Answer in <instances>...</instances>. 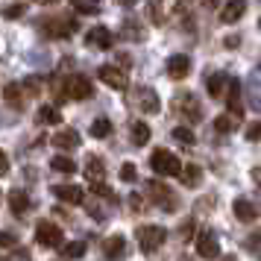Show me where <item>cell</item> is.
Wrapping results in <instances>:
<instances>
[{"mask_svg":"<svg viewBox=\"0 0 261 261\" xmlns=\"http://www.w3.org/2000/svg\"><path fill=\"white\" fill-rule=\"evenodd\" d=\"M36 3H41V6H53V3H59V0H36Z\"/></svg>","mask_w":261,"mask_h":261,"instance_id":"cell-43","label":"cell"},{"mask_svg":"<svg viewBox=\"0 0 261 261\" xmlns=\"http://www.w3.org/2000/svg\"><path fill=\"white\" fill-rule=\"evenodd\" d=\"M176 109H179V115L188 120V123H197V120L202 118V106L197 103V97L191 94V91H185V94L176 97Z\"/></svg>","mask_w":261,"mask_h":261,"instance_id":"cell-9","label":"cell"},{"mask_svg":"<svg viewBox=\"0 0 261 261\" xmlns=\"http://www.w3.org/2000/svg\"><path fill=\"white\" fill-rule=\"evenodd\" d=\"M36 244L41 247H50V249H59L65 244V235H62V229L56 223H50V220H41L36 226Z\"/></svg>","mask_w":261,"mask_h":261,"instance_id":"cell-6","label":"cell"},{"mask_svg":"<svg viewBox=\"0 0 261 261\" xmlns=\"http://www.w3.org/2000/svg\"><path fill=\"white\" fill-rule=\"evenodd\" d=\"M162 179H165V176H162ZM162 179H150V182H147V194H150V202H153L155 208H162V212H176V208H179L176 191L170 188V185H165Z\"/></svg>","mask_w":261,"mask_h":261,"instance_id":"cell-2","label":"cell"},{"mask_svg":"<svg viewBox=\"0 0 261 261\" xmlns=\"http://www.w3.org/2000/svg\"><path fill=\"white\" fill-rule=\"evenodd\" d=\"M53 197H59L68 205H83L85 202V191L80 185H53Z\"/></svg>","mask_w":261,"mask_h":261,"instance_id":"cell-12","label":"cell"},{"mask_svg":"<svg viewBox=\"0 0 261 261\" xmlns=\"http://www.w3.org/2000/svg\"><path fill=\"white\" fill-rule=\"evenodd\" d=\"M179 179H182V185H185V188H200V182H202L200 165H185V167H182V173H179Z\"/></svg>","mask_w":261,"mask_h":261,"instance_id":"cell-20","label":"cell"},{"mask_svg":"<svg viewBox=\"0 0 261 261\" xmlns=\"http://www.w3.org/2000/svg\"><path fill=\"white\" fill-rule=\"evenodd\" d=\"M85 44H88V47H103V50H109V47H112V33H109L106 27H94V30H88Z\"/></svg>","mask_w":261,"mask_h":261,"instance_id":"cell-16","label":"cell"},{"mask_svg":"<svg viewBox=\"0 0 261 261\" xmlns=\"http://www.w3.org/2000/svg\"><path fill=\"white\" fill-rule=\"evenodd\" d=\"M135 106L141 109L144 115H155V112H159V94H155L153 88H138V91H135Z\"/></svg>","mask_w":261,"mask_h":261,"instance_id":"cell-14","label":"cell"},{"mask_svg":"<svg viewBox=\"0 0 261 261\" xmlns=\"http://www.w3.org/2000/svg\"><path fill=\"white\" fill-rule=\"evenodd\" d=\"M53 147H59V150H76L80 147V132L73 129H62L53 135Z\"/></svg>","mask_w":261,"mask_h":261,"instance_id":"cell-19","label":"cell"},{"mask_svg":"<svg viewBox=\"0 0 261 261\" xmlns=\"http://www.w3.org/2000/svg\"><path fill=\"white\" fill-rule=\"evenodd\" d=\"M258 27H261V21H258Z\"/></svg>","mask_w":261,"mask_h":261,"instance_id":"cell-44","label":"cell"},{"mask_svg":"<svg viewBox=\"0 0 261 261\" xmlns=\"http://www.w3.org/2000/svg\"><path fill=\"white\" fill-rule=\"evenodd\" d=\"M249 100L255 109H261V85H249Z\"/></svg>","mask_w":261,"mask_h":261,"instance_id":"cell-35","label":"cell"},{"mask_svg":"<svg viewBox=\"0 0 261 261\" xmlns=\"http://www.w3.org/2000/svg\"><path fill=\"white\" fill-rule=\"evenodd\" d=\"M132 141L138 144V147H144V144L150 141V126H147L144 120H138V123H132Z\"/></svg>","mask_w":261,"mask_h":261,"instance_id":"cell-28","label":"cell"},{"mask_svg":"<svg viewBox=\"0 0 261 261\" xmlns=\"http://www.w3.org/2000/svg\"><path fill=\"white\" fill-rule=\"evenodd\" d=\"M59 255H62V258H83V255H85V244H83V241L62 244V247H59Z\"/></svg>","mask_w":261,"mask_h":261,"instance_id":"cell-25","label":"cell"},{"mask_svg":"<svg viewBox=\"0 0 261 261\" xmlns=\"http://www.w3.org/2000/svg\"><path fill=\"white\" fill-rule=\"evenodd\" d=\"M0 170H3V176H6V173H9V159H6V155H3V159H0Z\"/></svg>","mask_w":261,"mask_h":261,"instance_id":"cell-40","label":"cell"},{"mask_svg":"<svg viewBox=\"0 0 261 261\" xmlns=\"http://www.w3.org/2000/svg\"><path fill=\"white\" fill-rule=\"evenodd\" d=\"M167 76H170V80H185V76H188L191 73V56H185V53H173V56H170V59H167Z\"/></svg>","mask_w":261,"mask_h":261,"instance_id":"cell-11","label":"cell"},{"mask_svg":"<svg viewBox=\"0 0 261 261\" xmlns=\"http://www.w3.org/2000/svg\"><path fill=\"white\" fill-rule=\"evenodd\" d=\"M247 138H249V141H258V138H261V123L249 126V129H247Z\"/></svg>","mask_w":261,"mask_h":261,"instance_id":"cell-38","label":"cell"},{"mask_svg":"<svg viewBox=\"0 0 261 261\" xmlns=\"http://www.w3.org/2000/svg\"><path fill=\"white\" fill-rule=\"evenodd\" d=\"M229 83H232V76L223 71H217V73H205V88H208V97H214V100H220L223 97V91H229Z\"/></svg>","mask_w":261,"mask_h":261,"instance_id":"cell-13","label":"cell"},{"mask_svg":"<svg viewBox=\"0 0 261 261\" xmlns=\"http://www.w3.org/2000/svg\"><path fill=\"white\" fill-rule=\"evenodd\" d=\"M247 249H249V252H261V235L258 238H255V235L247 238Z\"/></svg>","mask_w":261,"mask_h":261,"instance_id":"cell-36","label":"cell"},{"mask_svg":"<svg viewBox=\"0 0 261 261\" xmlns=\"http://www.w3.org/2000/svg\"><path fill=\"white\" fill-rule=\"evenodd\" d=\"M59 94L68 97V100H88V97H94V85L88 76L73 73V76H65L59 83Z\"/></svg>","mask_w":261,"mask_h":261,"instance_id":"cell-3","label":"cell"},{"mask_svg":"<svg viewBox=\"0 0 261 261\" xmlns=\"http://www.w3.org/2000/svg\"><path fill=\"white\" fill-rule=\"evenodd\" d=\"M0 241H3V244H0L3 249H9V247H12V235H9V232H3V238H0Z\"/></svg>","mask_w":261,"mask_h":261,"instance_id":"cell-39","label":"cell"},{"mask_svg":"<svg viewBox=\"0 0 261 261\" xmlns=\"http://www.w3.org/2000/svg\"><path fill=\"white\" fill-rule=\"evenodd\" d=\"M135 238H138V247H141V252H147V255H153V252H159V249L165 247L167 241V232L162 229V226H138L135 229Z\"/></svg>","mask_w":261,"mask_h":261,"instance_id":"cell-4","label":"cell"},{"mask_svg":"<svg viewBox=\"0 0 261 261\" xmlns=\"http://www.w3.org/2000/svg\"><path fill=\"white\" fill-rule=\"evenodd\" d=\"M120 179H123V182H135V179H138V170H135L132 162H123V165H120Z\"/></svg>","mask_w":261,"mask_h":261,"instance_id":"cell-32","label":"cell"},{"mask_svg":"<svg viewBox=\"0 0 261 261\" xmlns=\"http://www.w3.org/2000/svg\"><path fill=\"white\" fill-rule=\"evenodd\" d=\"M88 185H91V194H97L100 200H115V194H112L106 182H88Z\"/></svg>","mask_w":261,"mask_h":261,"instance_id":"cell-31","label":"cell"},{"mask_svg":"<svg viewBox=\"0 0 261 261\" xmlns=\"http://www.w3.org/2000/svg\"><path fill=\"white\" fill-rule=\"evenodd\" d=\"M12 258H30V252L27 249H18V252H12Z\"/></svg>","mask_w":261,"mask_h":261,"instance_id":"cell-41","label":"cell"},{"mask_svg":"<svg viewBox=\"0 0 261 261\" xmlns=\"http://www.w3.org/2000/svg\"><path fill=\"white\" fill-rule=\"evenodd\" d=\"M24 3H9V6H6V18H21V15H24Z\"/></svg>","mask_w":261,"mask_h":261,"instance_id":"cell-34","label":"cell"},{"mask_svg":"<svg viewBox=\"0 0 261 261\" xmlns=\"http://www.w3.org/2000/svg\"><path fill=\"white\" fill-rule=\"evenodd\" d=\"M85 179L88 182H103L106 179V165H103L100 155H88V162H85Z\"/></svg>","mask_w":261,"mask_h":261,"instance_id":"cell-18","label":"cell"},{"mask_svg":"<svg viewBox=\"0 0 261 261\" xmlns=\"http://www.w3.org/2000/svg\"><path fill=\"white\" fill-rule=\"evenodd\" d=\"M238 118H241L238 112H235V115H232V112H229V115H220V118L214 120V129L223 132V135H226V132H235L238 129Z\"/></svg>","mask_w":261,"mask_h":261,"instance_id":"cell-23","label":"cell"},{"mask_svg":"<svg viewBox=\"0 0 261 261\" xmlns=\"http://www.w3.org/2000/svg\"><path fill=\"white\" fill-rule=\"evenodd\" d=\"M71 6H73L80 15H97L103 3H100V0H71Z\"/></svg>","mask_w":261,"mask_h":261,"instance_id":"cell-27","label":"cell"},{"mask_svg":"<svg viewBox=\"0 0 261 261\" xmlns=\"http://www.w3.org/2000/svg\"><path fill=\"white\" fill-rule=\"evenodd\" d=\"M97 76H100L109 88H115V91H126V85H129L126 73L120 71V68H115V65H103V68L97 71Z\"/></svg>","mask_w":261,"mask_h":261,"instance_id":"cell-10","label":"cell"},{"mask_svg":"<svg viewBox=\"0 0 261 261\" xmlns=\"http://www.w3.org/2000/svg\"><path fill=\"white\" fill-rule=\"evenodd\" d=\"M9 208H12V214H21L30 212V197H27L24 191H9Z\"/></svg>","mask_w":261,"mask_h":261,"instance_id":"cell-21","label":"cell"},{"mask_svg":"<svg viewBox=\"0 0 261 261\" xmlns=\"http://www.w3.org/2000/svg\"><path fill=\"white\" fill-rule=\"evenodd\" d=\"M109 132H112V120L109 118H97L91 123V135L94 138H109Z\"/></svg>","mask_w":261,"mask_h":261,"instance_id":"cell-29","label":"cell"},{"mask_svg":"<svg viewBox=\"0 0 261 261\" xmlns=\"http://www.w3.org/2000/svg\"><path fill=\"white\" fill-rule=\"evenodd\" d=\"M173 141H179V144H194L197 141V135H194V132L188 129V126H176V129H173Z\"/></svg>","mask_w":261,"mask_h":261,"instance_id":"cell-30","label":"cell"},{"mask_svg":"<svg viewBox=\"0 0 261 261\" xmlns=\"http://www.w3.org/2000/svg\"><path fill=\"white\" fill-rule=\"evenodd\" d=\"M50 167H53V170H59V173H65V176L76 173V162H73L71 155H56V159L50 162Z\"/></svg>","mask_w":261,"mask_h":261,"instance_id":"cell-24","label":"cell"},{"mask_svg":"<svg viewBox=\"0 0 261 261\" xmlns=\"http://www.w3.org/2000/svg\"><path fill=\"white\" fill-rule=\"evenodd\" d=\"M38 123H53V126H59L62 123V112L56 106H41L38 109Z\"/></svg>","mask_w":261,"mask_h":261,"instance_id":"cell-26","label":"cell"},{"mask_svg":"<svg viewBox=\"0 0 261 261\" xmlns=\"http://www.w3.org/2000/svg\"><path fill=\"white\" fill-rule=\"evenodd\" d=\"M150 18H153V24H162V12H159V0L150 3Z\"/></svg>","mask_w":261,"mask_h":261,"instance_id":"cell-37","label":"cell"},{"mask_svg":"<svg viewBox=\"0 0 261 261\" xmlns=\"http://www.w3.org/2000/svg\"><path fill=\"white\" fill-rule=\"evenodd\" d=\"M38 30L47 38H71V33L76 30V21H71V18H47V21L38 24Z\"/></svg>","mask_w":261,"mask_h":261,"instance_id":"cell-7","label":"cell"},{"mask_svg":"<svg viewBox=\"0 0 261 261\" xmlns=\"http://www.w3.org/2000/svg\"><path fill=\"white\" fill-rule=\"evenodd\" d=\"M232 208H235V217H238V220H244V223H249V220H255V217H258L255 202H249L247 197H238V200L232 202Z\"/></svg>","mask_w":261,"mask_h":261,"instance_id":"cell-17","label":"cell"},{"mask_svg":"<svg viewBox=\"0 0 261 261\" xmlns=\"http://www.w3.org/2000/svg\"><path fill=\"white\" fill-rule=\"evenodd\" d=\"M247 12V0H226V6L220 9V21L223 24H238Z\"/></svg>","mask_w":261,"mask_h":261,"instance_id":"cell-15","label":"cell"},{"mask_svg":"<svg viewBox=\"0 0 261 261\" xmlns=\"http://www.w3.org/2000/svg\"><path fill=\"white\" fill-rule=\"evenodd\" d=\"M194 244H197V252L202 258H217L220 255V244H217V232L214 229H200Z\"/></svg>","mask_w":261,"mask_h":261,"instance_id":"cell-8","label":"cell"},{"mask_svg":"<svg viewBox=\"0 0 261 261\" xmlns=\"http://www.w3.org/2000/svg\"><path fill=\"white\" fill-rule=\"evenodd\" d=\"M38 91H41V80H38V76H30V80H24V83H9L6 88H3V97H6L9 106L24 109L27 100L36 97Z\"/></svg>","mask_w":261,"mask_h":261,"instance_id":"cell-1","label":"cell"},{"mask_svg":"<svg viewBox=\"0 0 261 261\" xmlns=\"http://www.w3.org/2000/svg\"><path fill=\"white\" fill-rule=\"evenodd\" d=\"M150 167H153V173H159V176H179L185 165H182L170 150H155V153L150 155Z\"/></svg>","mask_w":261,"mask_h":261,"instance_id":"cell-5","label":"cell"},{"mask_svg":"<svg viewBox=\"0 0 261 261\" xmlns=\"http://www.w3.org/2000/svg\"><path fill=\"white\" fill-rule=\"evenodd\" d=\"M123 249H126V238L123 235H112V238H106V244H103V252H106L109 258H112V255H123Z\"/></svg>","mask_w":261,"mask_h":261,"instance_id":"cell-22","label":"cell"},{"mask_svg":"<svg viewBox=\"0 0 261 261\" xmlns=\"http://www.w3.org/2000/svg\"><path fill=\"white\" fill-rule=\"evenodd\" d=\"M120 6H135V3H138V0H118Z\"/></svg>","mask_w":261,"mask_h":261,"instance_id":"cell-42","label":"cell"},{"mask_svg":"<svg viewBox=\"0 0 261 261\" xmlns=\"http://www.w3.org/2000/svg\"><path fill=\"white\" fill-rule=\"evenodd\" d=\"M123 36H126V38H141V24L126 21V24H123Z\"/></svg>","mask_w":261,"mask_h":261,"instance_id":"cell-33","label":"cell"}]
</instances>
